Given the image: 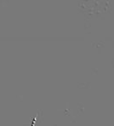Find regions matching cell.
<instances>
[{"mask_svg": "<svg viewBox=\"0 0 114 126\" xmlns=\"http://www.w3.org/2000/svg\"><path fill=\"white\" fill-rule=\"evenodd\" d=\"M36 119H37V118H35L34 119H33V122H32V126H34V125H35V123H36Z\"/></svg>", "mask_w": 114, "mask_h": 126, "instance_id": "cell-1", "label": "cell"}]
</instances>
